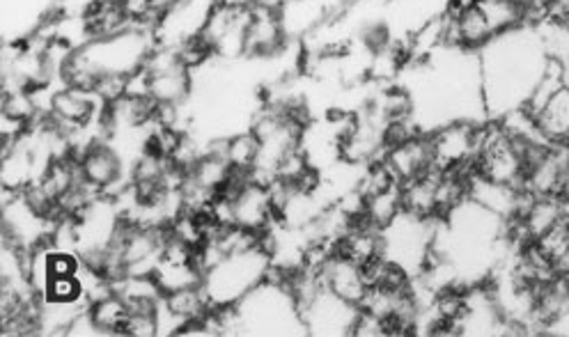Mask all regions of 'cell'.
Segmentation results:
<instances>
[{"instance_id": "6da1fadb", "label": "cell", "mask_w": 569, "mask_h": 337, "mask_svg": "<svg viewBox=\"0 0 569 337\" xmlns=\"http://www.w3.org/2000/svg\"><path fill=\"white\" fill-rule=\"evenodd\" d=\"M478 62L487 116L501 120L528 106L549 67V56L536 26H519L487 42L478 51Z\"/></svg>"}, {"instance_id": "7a4b0ae2", "label": "cell", "mask_w": 569, "mask_h": 337, "mask_svg": "<svg viewBox=\"0 0 569 337\" xmlns=\"http://www.w3.org/2000/svg\"><path fill=\"white\" fill-rule=\"evenodd\" d=\"M223 335H303L301 308L292 287L271 276L234 308L219 310Z\"/></svg>"}, {"instance_id": "3957f363", "label": "cell", "mask_w": 569, "mask_h": 337, "mask_svg": "<svg viewBox=\"0 0 569 337\" xmlns=\"http://www.w3.org/2000/svg\"><path fill=\"white\" fill-rule=\"evenodd\" d=\"M271 274V252L264 241H256L204 261L200 291L209 310L219 313L234 308L243 296L260 287Z\"/></svg>"}, {"instance_id": "277c9868", "label": "cell", "mask_w": 569, "mask_h": 337, "mask_svg": "<svg viewBox=\"0 0 569 337\" xmlns=\"http://www.w3.org/2000/svg\"><path fill=\"white\" fill-rule=\"evenodd\" d=\"M301 319L306 335L315 337H342L351 335L356 319L361 315V306L333 294L325 285L299 298Z\"/></svg>"}, {"instance_id": "5b68a950", "label": "cell", "mask_w": 569, "mask_h": 337, "mask_svg": "<svg viewBox=\"0 0 569 337\" xmlns=\"http://www.w3.org/2000/svg\"><path fill=\"white\" fill-rule=\"evenodd\" d=\"M353 3L356 0H282L278 3V17L284 40L303 42L315 30L345 17Z\"/></svg>"}, {"instance_id": "8992f818", "label": "cell", "mask_w": 569, "mask_h": 337, "mask_svg": "<svg viewBox=\"0 0 569 337\" xmlns=\"http://www.w3.org/2000/svg\"><path fill=\"white\" fill-rule=\"evenodd\" d=\"M478 131L473 122H450L430 136L432 166L443 172H471L478 155Z\"/></svg>"}, {"instance_id": "52a82bcc", "label": "cell", "mask_w": 569, "mask_h": 337, "mask_svg": "<svg viewBox=\"0 0 569 337\" xmlns=\"http://www.w3.org/2000/svg\"><path fill=\"white\" fill-rule=\"evenodd\" d=\"M386 168L393 172V177L400 184H407L425 172H430L432 166V147L430 136L427 133H413L409 138L396 140L386 147L381 157Z\"/></svg>"}, {"instance_id": "ba28073f", "label": "cell", "mask_w": 569, "mask_h": 337, "mask_svg": "<svg viewBox=\"0 0 569 337\" xmlns=\"http://www.w3.org/2000/svg\"><path fill=\"white\" fill-rule=\"evenodd\" d=\"M317 269H319V276H322V283L327 289L347 298V301H351L356 306H361V301L370 289L366 267L356 265V261L349 259L347 255L333 250L322 261H319Z\"/></svg>"}, {"instance_id": "9c48e42d", "label": "cell", "mask_w": 569, "mask_h": 337, "mask_svg": "<svg viewBox=\"0 0 569 337\" xmlns=\"http://www.w3.org/2000/svg\"><path fill=\"white\" fill-rule=\"evenodd\" d=\"M288 44L278 17V6L253 3L251 23L246 34V56L251 58H276L282 47Z\"/></svg>"}, {"instance_id": "30bf717a", "label": "cell", "mask_w": 569, "mask_h": 337, "mask_svg": "<svg viewBox=\"0 0 569 337\" xmlns=\"http://www.w3.org/2000/svg\"><path fill=\"white\" fill-rule=\"evenodd\" d=\"M81 177L94 186L97 191L111 189L113 184L122 177V157L111 142H92L86 147V152L77 159Z\"/></svg>"}, {"instance_id": "8fae6325", "label": "cell", "mask_w": 569, "mask_h": 337, "mask_svg": "<svg viewBox=\"0 0 569 337\" xmlns=\"http://www.w3.org/2000/svg\"><path fill=\"white\" fill-rule=\"evenodd\" d=\"M94 99H99V97L88 90L71 88V86H64L62 90L53 92V97L49 101L53 125L83 129L94 116Z\"/></svg>"}, {"instance_id": "7c38bea8", "label": "cell", "mask_w": 569, "mask_h": 337, "mask_svg": "<svg viewBox=\"0 0 569 337\" xmlns=\"http://www.w3.org/2000/svg\"><path fill=\"white\" fill-rule=\"evenodd\" d=\"M532 118L549 142L569 145V81L532 112Z\"/></svg>"}, {"instance_id": "4fadbf2b", "label": "cell", "mask_w": 569, "mask_h": 337, "mask_svg": "<svg viewBox=\"0 0 569 337\" xmlns=\"http://www.w3.org/2000/svg\"><path fill=\"white\" fill-rule=\"evenodd\" d=\"M565 274H569V259H567V265H565V269H562Z\"/></svg>"}]
</instances>
